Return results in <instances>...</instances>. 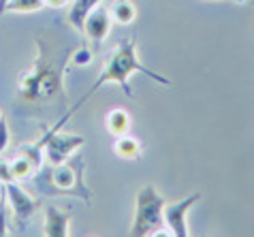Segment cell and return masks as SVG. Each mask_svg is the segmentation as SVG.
Returning <instances> with one entry per match:
<instances>
[{"mask_svg": "<svg viewBox=\"0 0 254 237\" xmlns=\"http://www.w3.org/2000/svg\"><path fill=\"white\" fill-rule=\"evenodd\" d=\"M135 73H143V75H147L150 79L158 81L160 86H171V79H167V77H162V75L154 73L152 68H147L143 62L139 60L135 37H132V39H124L122 43H118V47H116L114 52H111V56L107 58V64L103 66L101 75H98L96 81L92 83V86H90L88 92L83 94L81 99L75 103V107H73V109H68L66 114L54 124V126H58V128L64 126V122L68 120V118L73 116L75 111H79L83 103L92 99V96L98 92V90L105 86V83H118V86L124 90V94L128 96V99H132V90H130V86H128V79H130V75H135Z\"/></svg>", "mask_w": 254, "mask_h": 237, "instance_id": "obj_1", "label": "cell"}, {"mask_svg": "<svg viewBox=\"0 0 254 237\" xmlns=\"http://www.w3.org/2000/svg\"><path fill=\"white\" fill-rule=\"evenodd\" d=\"M37 45V60H34L30 71H26L24 77L19 79V92L26 101H45L56 94H62L66 64L70 62V54H73L68 50L58 52L56 47H49L43 39H39Z\"/></svg>", "mask_w": 254, "mask_h": 237, "instance_id": "obj_2", "label": "cell"}, {"mask_svg": "<svg viewBox=\"0 0 254 237\" xmlns=\"http://www.w3.org/2000/svg\"><path fill=\"white\" fill-rule=\"evenodd\" d=\"M165 197L156 190L154 184L139 188L135 197V216L130 225V237H150L165 233Z\"/></svg>", "mask_w": 254, "mask_h": 237, "instance_id": "obj_3", "label": "cell"}, {"mask_svg": "<svg viewBox=\"0 0 254 237\" xmlns=\"http://www.w3.org/2000/svg\"><path fill=\"white\" fill-rule=\"evenodd\" d=\"M49 184L52 192L49 194H75L83 201H92L90 188L83 186V158L81 156H70L66 163L56 165L49 171Z\"/></svg>", "mask_w": 254, "mask_h": 237, "instance_id": "obj_4", "label": "cell"}, {"mask_svg": "<svg viewBox=\"0 0 254 237\" xmlns=\"http://www.w3.org/2000/svg\"><path fill=\"white\" fill-rule=\"evenodd\" d=\"M39 143L45 150V163H49V167H56L66 163L70 156L77 154L86 145V139L81 135H73V132H64L58 126H52L49 130H45Z\"/></svg>", "mask_w": 254, "mask_h": 237, "instance_id": "obj_5", "label": "cell"}, {"mask_svg": "<svg viewBox=\"0 0 254 237\" xmlns=\"http://www.w3.org/2000/svg\"><path fill=\"white\" fill-rule=\"evenodd\" d=\"M201 201V192H192L188 197L165 205V227L173 237H188V212Z\"/></svg>", "mask_w": 254, "mask_h": 237, "instance_id": "obj_6", "label": "cell"}, {"mask_svg": "<svg viewBox=\"0 0 254 237\" xmlns=\"http://www.w3.org/2000/svg\"><path fill=\"white\" fill-rule=\"evenodd\" d=\"M2 194H4V201H6V207L11 210L13 218L17 222L26 225L28 220L32 218L39 210V199L30 197L19 182H9V184H2Z\"/></svg>", "mask_w": 254, "mask_h": 237, "instance_id": "obj_7", "label": "cell"}, {"mask_svg": "<svg viewBox=\"0 0 254 237\" xmlns=\"http://www.w3.org/2000/svg\"><path fill=\"white\" fill-rule=\"evenodd\" d=\"M111 26H114V17H111L109 9L103 6V4H98L96 9L86 17V24H83L81 34H86V39H90L94 45H101L103 41L109 37Z\"/></svg>", "mask_w": 254, "mask_h": 237, "instance_id": "obj_8", "label": "cell"}, {"mask_svg": "<svg viewBox=\"0 0 254 237\" xmlns=\"http://www.w3.org/2000/svg\"><path fill=\"white\" fill-rule=\"evenodd\" d=\"M73 227V216L60 207L49 205L43 210V235L45 237H68Z\"/></svg>", "mask_w": 254, "mask_h": 237, "instance_id": "obj_9", "label": "cell"}, {"mask_svg": "<svg viewBox=\"0 0 254 237\" xmlns=\"http://www.w3.org/2000/svg\"><path fill=\"white\" fill-rule=\"evenodd\" d=\"M103 0H73L68 6V24L75 28L77 32H83V24H86V17L92 13Z\"/></svg>", "mask_w": 254, "mask_h": 237, "instance_id": "obj_10", "label": "cell"}, {"mask_svg": "<svg viewBox=\"0 0 254 237\" xmlns=\"http://www.w3.org/2000/svg\"><path fill=\"white\" fill-rule=\"evenodd\" d=\"M105 124H107V130L114 137H122V135H126V132H130L132 118H130V114L126 109L116 107V109H111L107 114V118H105Z\"/></svg>", "mask_w": 254, "mask_h": 237, "instance_id": "obj_11", "label": "cell"}, {"mask_svg": "<svg viewBox=\"0 0 254 237\" xmlns=\"http://www.w3.org/2000/svg\"><path fill=\"white\" fill-rule=\"evenodd\" d=\"M141 141L137 137H132V135H122V137H116V141H114V154L118 158H122V160H137L141 156Z\"/></svg>", "mask_w": 254, "mask_h": 237, "instance_id": "obj_12", "label": "cell"}, {"mask_svg": "<svg viewBox=\"0 0 254 237\" xmlns=\"http://www.w3.org/2000/svg\"><path fill=\"white\" fill-rule=\"evenodd\" d=\"M109 13L114 17V24L130 26L137 19V6L132 0H114L109 6Z\"/></svg>", "mask_w": 254, "mask_h": 237, "instance_id": "obj_13", "label": "cell"}, {"mask_svg": "<svg viewBox=\"0 0 254 237\" xmlns=\"http://www.w3.org/2000/svg\"><path fill=\"white\" fill-rule=\"evenodd\" d=\"M11 171H13V178H15V182H28L32 176H34V171H37V167H34L30 160H28L26 156L22 154H17L15 158L11 160Z\"/></svg>", "mask_w": 254, "mask_h": 237, "instance_id": "obj_14", "label": "cell"}, {"mask_svg": "<svg viewBox=\"0 0 254 237\" xmlns=\"http://www.w3.org/2000/svg\"><path fill=\"white\" fill-rule=\"evenodd\" d=\"M19 154L26 156L30 163L37 167V171L43 169V163H45V150H43V145H41L39 141H34V143H28V145H22L19 148Z\"/></svg>", "mask_w": 254, "mask_h": 237, "instance_id": "obj_15", "label": "cell"}, {"mask_svg": "<svg viewBox=\"0 0 254 237\" xmlns=\"http://www.w3.org/2000/svg\"><path fill=\"white\" fill-rule=\"evenodd\" d=\"M43 6H45V0H9L6 2V11L9 13H37Z\"/></svg>", "mask_w": 254, "mask_h": 237, "instance_id": "obj_16", "label": "cell"}, {"mask_svg": "<svg viewBox=\"0 0 254 237\" xmlns=\"http://www.w3.org/2000/svg\"><path fill=\"white\" fill-rule=\"evenodd\" d=\"M90 62H92V50H88V47H79V50H75L70 54V64L86 66Z\"/></svg>", "mask_w": 254, "mask_h": 237, "instance_id": "obj_17", "label": "cell"}, {"mask_svg": "<svg viewBox=\"0 0 254 237\" xmlns=\"http://www.w3.org/2000/svg\"><path fill=\"white\" fill-rule=\"evenodd\" d=\"M9 143H11V130H9V122H6L2 114V118H0V152L9 148Z\"/></svg>", "mask_w": 254, "mask_h": 237, "instance_id": "obj_18", "label": "cell"}, {"mask_svg": "<svg viewBox=\"0 0 254 237\" xmlns=\"http://www.w3.org/2000/svg\"><path fill=\"white\" fill-rule=\"evenodd\" d=\"M9 182H15V178H13V171H11V160L0 158V186L9 184Z\"/></svg>", "mask_w": 254, "mask_h": 237, "instance_id": "obj_19", "label": "cell"}, {"mask_svg": "<svg viewBox=\"0 0 254 237\" xmlns=\"http://www.w3.org/2000/svg\"><path fill=\"white\" fill-rule=\"evenodd\" d=\"M9 235V229H6V203L0 207V237Z\"/></svg>", "mask_w": 254, "mask_h": 237, "instance_id": "obj_20", "label": "cell"}, {"mask_svg": "<svg viewBox=\"0 0 254 237\" xmlns=\"http://www.w3.org/2000/svg\"><path fill=\"white\" fill-rule=\"evenodd\" d=\"M70 0H45V6H52V9H64Z\"/></svg>", "mask_w": 254, "mask_h": 237, "instance_id": "obj_21", "label": "cell"}, {"mask_svg": "<svg viewBox=\"0 0 254 237\" xmlns=\"http://www.w3.org/2000/svg\"><path fill=\"white\" fill-rule=\"evenodd\" d=\"M6 203V201H4V194H0V207H2Z\"/></svg>", "mask_w": 254, "mask_h": 237, "instance_id": "obj_22", "label": "cell"}, {"mask_svg": "<svg viewBox=\"0 0 254 237\" xmlns=\"http://www.w3.org/2000/svg\"><path fill=\"white\" fill-rule=\"evenodd\" d=\"M0 118H2V111H0Z\"/></svg>", "mask_w": 254, "mask_h": 237, "instance_id": "obj_23", "label": "cell"}, {"mask_svg": "<svg viewBox=\"0 0 254 237\" xmlns=\"http://www.w3.org/2000/svg\"><path fill=\"white\" fill-rule=\"evenodd\" d=\"M252 4H254V0H252Z\"/></svg>", "mask_w": 254, "mask_h": 237, "instance_id": "obj_24", "label": "cell"}]
</instances>
